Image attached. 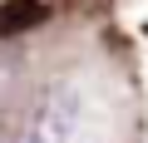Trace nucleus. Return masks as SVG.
<instances>
[{"label":"nucleus","instance_id":"1","mask_svg":"<svg viewBox=\"0 0 148 143\" xmlns=\"http://www.w3.org/2000/svg\"><path fill=\"white\" fill-rule=\"evenodd\" d=\"M74 94L64 89V84H54L40 104H35V114H30V123H25V133H20V143H69V128H74Z\"/></svg>","mask_w":148,"mask_h":143},{"label":"nucleus","instance_id":"2","mask_svg":"<svg viewBox=\"0 0 148 143\" xmlns=\"http://www.w3.org/2000/svg\"><path fill=\"white\" fill-rule=\"evenodd\" d=\"M49 20V5L45 0H5L0 5V40H10V35H25L35 25Z\"/></svg>","mask_w":148,"mask_h":143}]
</instances>
